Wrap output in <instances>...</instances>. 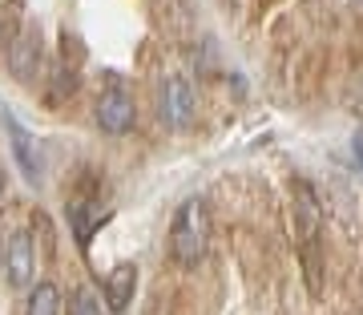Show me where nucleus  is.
<instances>
[{"label":"nucleus","mask_w":363,"mask_h":315,"mask_svg":"<svg viewBox=\"0 0 363 315\" xmlns=\"http://www.w3.org/2000/svg\"><path fill=\"white\" fill-rule=\"evenodd\" d=\"M169 259L178 267H198L210 250V206L206 198H186L178 210H174V223H169Z\"/></svg>","instance_id":"1"},{"label":"nucleus","mask_w":363,"mask_h":315,"mask_svg":"<svg viewBox=\"0 0 363 315\" xmlns=\"http://www.w3.org/2000/svg\"><path fill=\"white\" fill-rule=\"evenodd\" d=\"M319 226H323V210L319 198L307 182H295V238L298 250L307 255V283L319 291Z\"/></svg>","instance_id":"2"},{"label":"nucleus","mask_w":363,"mask_h":315,"mask_svg":"<svg viewBox=\"0 0 363 315\" xmlns=\"http://www.w3.org/2000/svg\"><path fill=\"white\" fill-rule=\"evenodd\" d=\"M157 118H162V126L166 130H190L194 126V85L186 77H162L157 81Z\"/></svg>","instance_id":"3"},{"label":"nucleus","mask_w":363,"mask_h":315,"mask_svg":"<svg viewBox=\"0 0 363 315\" xmlns=\"http://www.w3.org/2000/svg\"><path fill=\"white\" fill-rule=\"evenodd\" d=\"M4 61H9V73H13L21 85L40 77V65H45V37H40V28H21V37L13 40V49L4 52Z\"/></svg>","instance_id":"4"},{"label":"nucleus","mask_w":363,"mask_h":315,"mask_svg":"<svg viewBox=\"0 0 363 315\" xmlns=\"http://www.w3.org/2000/svg\"><path fill=\"white\" fill-rule=\"evenodd\" d=\"M0 271L9 279V287H28L33 275H37V255H33V238L25 231H16V235L4 238V247H0Z\"/></svg>","instance_id":"5"},{"label":"nucleus","mask_w":363,"mask_h":315,"mask_svg":"<svg viewBox=\"0 0 363 315\" xmlns=\"http://www.w3.org/2000/svg\"><path fill=\"white\" fill-rule=\"evenodd\" d=\"M97 126H101L105 133H130L133 121H138V109H133V97L125 89H117V85H109V89L97 97Z\"/></svg>","instance_id":"6"},{"label":"nucleus","mask_w":363,"mask_h":315,"mask_svg":"<svg viewBox=\"0 0 363 315\" xmlns=\"http://www.w3.org/2000/svg\"><path fill=\"white\" fill-rule=\"evenodd\" d=\"M109 214L113 210L105 206V202H97V198H73L65 206V219H69V231H73V238H77V247H89L93 235L101 231L105 223H109Z\"/></svg>","instance_id":"7"},{"label":"nucleus","mask_w":363,"mask_h":315,"mask_svg":"<svg viewBox=\"0 0 363 315\" xmlns=\"http://www.w3.org/2000/svg\"><path fill=\"white\" fill-rule=\"evenodd\" d=\"M4 130H9V145H13V158H16V166H21V174H25V182L37 186L40 174H45V154H40V142L16 118H4Z\"/></svg>","instance_id":"8"},{"label":"nucleus","mask_w":363,"mask_h":315,"mask_svg":"<svg viewBox=\"0 0 363 315\" xmlns=\"http://www.w3.org/2000/svg\"><path fill=\"white\" fill-rule=\"evenodd\" d=\"M133 287H138V267L133 262H117L113 271L105 275V303H109V311L113 315L125 311L133 299Z\"/></svg>","instance_id":"9"},{"label":"nucleus","mask_w":363,"mask_h":315,"mask_svg":"<svg viewBox=\"0 0 363 315\" xmlns=\"http://www.w3.org/2000/svg\"><path fill=\"white\" fill-rule=\"evenodd\" d=\"M25 315H61V291L52 287V283H37V287L28 291Z\"/></svg>","instance_id":"10"},{"label":"nucleus","mask_w":363,"mask_h":315,"mask_svg":"<svg viewBox=\"0 0 363 315\" xmlns=\"http://www.w3.org/2000/svg\"><path fill=\"white\" fill-rule=\"evenodd\" d=\"M77 93V73H69V65H52V77H49V101L57 105L61 97Z\"/></svg>","instance_id":"11"},{"label":"nucleus","mask_w":363,"mask_h":315,"mask_svg":"<svg viewBox=\"0 0 363 315\" xmlns=\"http://www.w3.org/2000/svg\"><path fill=\"white\" fill-rule=\"evenodd\" d=\"M21 37V16H16V9H9V4H0V52L13 49V40Z\"/></svg>","instance_id":"12"},{"label":"nucleus","mask_w":363,"mask_h":315,"mask_svg":"<svg viewBox=\"0 0 363 315\" xmlns=\"http://www.w3.org/2000/svg\"><path fill=\"white\" fill-rule=\"evenodd\" d=\"M69 315H105V307L97 303V295L93 291H73V307H69Z\"/></svg>","instance_id":"13"},{"label":"nucleus","mask_w":363,"mask_h":315,"mask_svg":"<svg viewBox=\"0 0 363 315\" xmlns=\"http://www.w3.org/2000/svg\"><path fill=\"white\" fill-rule=\"evenodd\" d=\"M355 162H359V170H363V133L355 138Z\"/></svg>","instance_id":"14"},{"label":"nucleus","mask_w":363,"mask_h":315,"mask_svg":"<svg viewBox=\"0 0 363 315\" xmlns=\"http://www.w3.org/2000/svg\"><path fill=\"white\" fill-rule=\"evenodd\" d=\"M0 194H4V174H0Z\"/></svg>","instance_id":"15"}]
</instances>
